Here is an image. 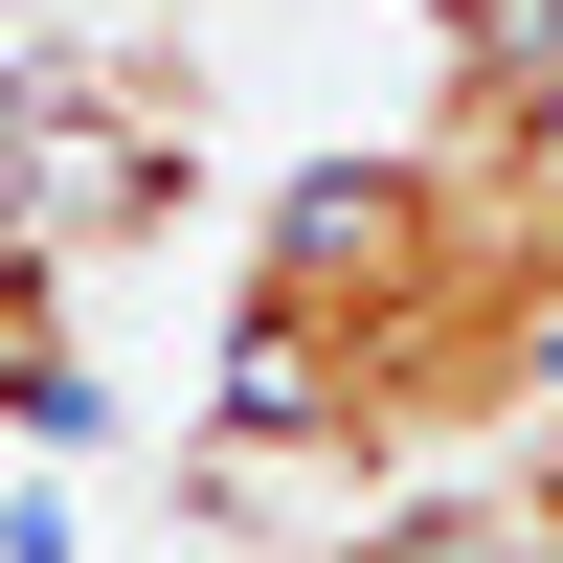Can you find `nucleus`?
Listing matches in <instances>:
<instances>
[{
    "instance_id": "obj_1",
    "label": "nucleus",
    "mask_w": 563,
    "mask_h": 563,
    "mask_svg": "<svg viewBox=\"0 0 563 563\" xmlns=\"http://www.w3.org/2000/svg\"><path fill=\"white\" fill-rule=\"evenodd\" d=\"M519 519H541V541H563V429H541V451H519Z\"/></svg>"
}]
</instances>
